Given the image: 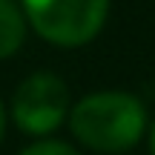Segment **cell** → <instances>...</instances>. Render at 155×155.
I'll list each match as a JSON object with an SVG mask.
<instances>
[{
  "label": "cell",
  "mask_w": 155,
  "mask_h": 155,
  "mask_svg": "<svg viewBox=\"0 0 155 155\" xmlns=\"http://www.w3.org/2000/svg\"><path fill=\"white\" fill-rule=\"evenodd\" d=\"M69 129L95 152H124L144 138L147 106L129 92H95L69 109Z\"/></svg>",
  "instance_id": "obj_1"
},
{
  "label": "cell",
  "mask_w": 155,
  "mask_h": 155,
  "mask_svg": "<svg viewBox=\"0 0 155 155\" xmlns=\"http://www.w3.org/2000/svg\"><path fill=\"white\" fill-rule=\"evenodd\" d=\"M69 109H72L69 86L55 72H35L23 78L12 95V121L20 132L35 138L55 132L66 121Z\"/></svg>",
  "instance_id": "obj_3"
},
{
  "label": "cell",
  "mask_w": 155,
  "mask_h": 155,
  "mask_svg": "<svg viewBox=\"0 0 155 155\" xmlns=\"http://www.w3.org/2000/svg\"><path fill=\"white\" fill-rule=\"evenodd\" d=\"M20 155H81L72 144L66 141H52V138H40L35 144H29L26 150H20Z\"/></svg>",
  "instance_id": "obj_5"
},
{
  "label": "cell",
  "mask_w": 155,
  "mask_h": 155,
  "mask_svg": "<svg viewBox=\"0 0 155 155\" xmlns=\"http://www.w3.org/2000/svg\"><path fill=\"white\" fill-rule=\"evenodd\" d=\"M150 155H155V121L150 127Z\"/></svg>",
  "instance_id": "obj_7"
},
{
  "label": "cell",
  "mask_w": 155,
  "mask_h": 155,
  "mask_svg": "<svg viewBox=\"0 0 155 155\" xmlns=\"http://www.w3.org/2000/svg\"><path fill=\"white\" fill-rule=\"evenodd\" d=\"M3 135H6V106L0 101V141H3Z\"/></svg>",
  "instance_id": "obj_6"
},
{
  "label": "cell",
  "mask_w": 155,
  "mask_h": 155,
  "mask_svg": "<svg viewBox=\"0 0 155 155\" xmlns=\"http://www.w3.org/2000/svg\"><path fill=\"white\" fill-rule=\"evenodd\" d=\"M26 40V15L15 0H0V61L12 58Z\"/></svg>",
  "instance_id": "obj_4"
},
{
  "label": "cell",
  "mask_w": 155,
  "mask_h": 155,
  "mask_svg": "<svg viewBox=\"0 0 155 155\" xmlns=\"http://www.w3.org/2000/svg\"><path fill=\"white\" fill-rule=\"evenodd\" d=\"M23 15L46 43L75 49L101 35L109 0H23Z\"/></svg>",
  "instance_id": "obj_2"
}]
</instances>
